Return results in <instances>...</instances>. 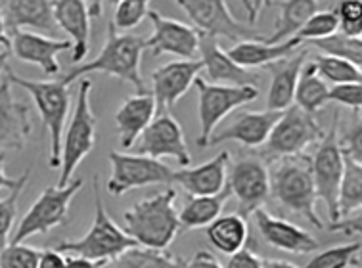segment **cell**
Masks as SVG:
<instances>
[{
	"label": "cell",
	"instance_id": "6da1fadb",
	"mask_svg": "<svg viewBox=\"0 0 362 268\" xmlns=\"http://www.w3.org/2000/svg\"><path fill=\"white\" fill-rule=\"evenodd\" d=\"M177 190L167 188L156 196L140 199L123 213V230L140 247L165 251L180 232Z\"/></svg>",
	"mask_w": 362,
	"mask_h": 268
},
{
	"label": "cell",
	"instance_id": "7a4b0ae2",
	"mask_svg": "<svg viewBox=\"0 0 362 268\" xmlns=\"http://www.w3.org/2000/svg\"><path fill=\"white\" fill-rule=\"evenodd\" d=\"M142 52H144V40L136 35L117 33L110 23L107 39H105L104 48L98 54V58L86 62V64H79L66 75H58V78L64 85L69 86L86 73H105L110 77H117L125 83H131L136 94H146L150 91L146 88L142 69H140Z\"/></svg>",
	"mask_w": 362,
	"mask_h": 268
},
{
	"label": "cell",
	"instance_id": "3957f363",
	"mask_svg": "<svg viewBox=\"0 0 362 268\" xmlns=\"http://www.w3.org/2000/svg\"><path fill=\"white\" fill-rule=\"evenodd\" d=\"M270 196L293 215H301L315 228H324L322 219L316 213V188L310 167V156L297 153L276 159L270 173Z\"/></svg>",
	"mask_w": 362,
	"mask_h": 268
},
{
	"label": "cell",
	"instance_id": "277c9868",
	"mask_svg": "<svg viewBox=\"0 0 362 268\" xmlns=\"http://www.w3.org/2000/svg\"><path fill=\"white\" fill-rule=\"evenodd\" d=\"M98 180V175H94V221L90 228L83 238L58 243L56 249L59 253L79 255L96 262H107L139 245L112 216L107 215L105 203L100 194Z\"/></svg>",
	"mask_w": 362,
	"mask_h": 268
},
{
	"label": "cell",
	"instance_id": "5b68a950",
	"mask_svg": "<svg viewBox=\"0 0 362 268\" xmlns=\"http://www.w3.org/2000/svg\"><path fill=\"white\" fill-rule=\"evenodd\" d=\"M6 77L10 78L12 85L23 88L33 98L35 107L39 110V115L42 119V124L50 134L48 165H50V169H59V163H62V136H64L69 104H71L69 86L64 85L59 78H54V81L23 78L18 73H13L10 67H6Z\"/></svg>",
	"mask_w": 362,
	"mask_h": 268
},
{
	"label": "cell",
	"instance_id": "8992f818",
	"mask_svg": "<svg viewBox=\"0 0 362 268\" xmlns=\"http://www.w3.org/2000/svg\"><path fill=\"white\" fill-rule=\"evenodd\" d=\"M90 94H93V81L90 78H81L79 92H77V102L75 110L69 119L66 134L62 136V163H59V188H64L71 182L75 170L85 161V157L94 150L96 144V115L90 104Z\"/></svg>",
	"mask_w": 362,
	"mask_h": 268
},
{
	"label": "cell",
	"instance_id": "52a82bcc",
	"mask_svg": "<svg viewBox=\"0 0 362 268\" xmlns=\"http://www.w3.org/2000/svg\"><path fill=\"white\" fill-rule=\"evenodd\" d=\"M324 132L326 131L318 124L315 115L291 104L280 113L267 142L261 146L263 150L259 151V157H263L264 161H276L280 157L305 153L309 146L322 140Z\"/></svg>",
	"mask_w": 362,
	"mask_h": 268
},
{
	"label": "cell",
	"instance_id": "ba28073f",
	"mask_svg": "<svg viewBox=\"0 0 362 268\" xmlns=\"http://www.w3.org/2000/svg\"><path fill=\"white\" fill-rule=\"evenodd\" d=\"M194 85L198 88V117H199V136L196 144L199 148L209 146L211 136L215 134L217 124L223 121L228 113L245 104H251L259 98L257 86L244 85H215L205 81L204 77H196Z\"/></svg>",
	"mask_w": 362,
	"mask_h": 268
},
{
	"label": "cell",
	"instance_id": "9c48e42d",
	"mask_svg": "<svg viewBox=\"0 0 362 268\" xmlns=\"http://www.w3.org/2000/svg\"><path fill=\"white\" fill-rule=\"evenodd\" d=\"M83 178L71 180V182L59 188V186H48L42 190L37 202L29 207L25 215L16 226V232L10 235V243H23L27 238L37 234H48L50 230L67 223L69 205L77 192L83 188Z\"/></svg>",
	"mask_w": 362,
	"mask_h": 268
},
{
	"label": "cell",
	"instance_id": "30bf717a",
	"mask_svg": "<svg viewBox=\"0 0 362 268\" xmlns=\"http://www.w3.org/2000/svg\"><path fill=\"white\" fill-rule=\"evenodd\" d=\"M337 138H339V113L336 112L329 131L324 132L315 156L310 157L316 196L326 205L329 224L339 221L337 196H339V184H341L343 167H345V157H343Z\"/></svg>",
	"mask_w": 362,
	"mask_h": 268
},
{
	"label": "cell",
	"instance_id": "8fae6325",
	"mask_svg": "<svg viewBox=\"0 0 362 268\" xmlns=\"http://www.w3.org/2000/svg\"><path fill=\"white\" fill-rule=\"evenodd\" d=\"M107 159L112 163V175L105 188L113 197H121L127 192L136 190V188L173 182L171 167L153 157L110 151Z\"/></svg>",
	"mask_w": 362,
	"mask_h": 268
},
{
	"label": "cell",
	"instance_id": "7c38bea8",
	"mask_svg": "<svg viewBox=\"0 0 362 268\" xmlns=\"http://www.w3.org/2000/svg\"><path fill=\"white\" fill-rule=\"evenodd\" d=\"M228 167L230 170L226 175V186L230 196L236 197L238 215L247 219L269 199L270 170L263 157L259 156H242Z\"/></svg>",
	"mask_w": 362,
	"mask_h": 268
},
{
	"label": "cell",
	"instance_id": "4fadbf2b",
	"mask_svg": "<svg viewBox=\"0 0 362 268\" xmlns=\"http://www.w3.org/2000/svg\"><path fill=\"white\" fill-rule=\"evenodd\" d=\"M190 18L192 27L199 35L207 37H224L234 42L247 39H259V35L251 27L242 25L234 20L226 0H175Z\"/></svg>",
	"mask_w": 362,
	"mask_h": 268
},
{
	"label": "cell",
	"instance_id": "5bb4252c",
	"mask_svg": "<svg viewBox=\"0 0 362 268\" xmlns=\"http://www.w3.org/2000/svg\"><path fill=\"white\" fill-rule=\"evenodd\" d=\"M134 148L140 156L153 157V159L173 157L182 167L192 163L185 131L177 119L169 113H159L158 117H153L152 123L146 127L144 132L134 142Z\"/></svg>",
	"mask_w": 362,
	"mask_h": 268
},
{
	"label": "cell",
	"instance_id": "9a60e30c",
	"mask_svg": "<svg viewBox=\"0 0 362 268\" xmlns=\"http://www.w3.org/2000/svg\"><path fill=\"white\" fill-rule=\"evenodd\" d=\"M152 21V35L144 40V48H148L153 56L171 54L182 59H196L199 50V33L188 23L165 18L156 10L148 12Z\"/></svg>",
	"mask_w": 362,
	"mask_h": 268
},
{
	"label": "cell",
	"instance_id": "2e32d148",
	"mask_svg": "<svg viewBox=\"0 0 362 268\" xmlns=\"http://www.w3.org/2000/svg\"><path fill=\"white\" fill-rule=\"evenodd\" d=\"M202 73V59H177L152 73V94L158 113H167L190 91Z\"/></svg>",
	"mask_w": 362,
	"mask_h": 268
},
{
	"label": "cell",
	"instance_id": "e0dca14e",
	"mask_svg": "<svg viewBox=\"0 0 362 268\" xmlns=\"http://www.w3.org/2000/svg\"><path fill=\"white\" fill-rule=\"evenodd\" d=\"M10 78H0V151L23 150L33 131L31 107L13 96Z\"/></svg>",
	"mask_w": 362,
	"mask_h": 268
},
{
	"label": "cell",
	"instance_id": "ac0fdd59",
	"mask_svg": "<svg viewBox=\"0 0 362 268\" xmlns=\"http://www.w3.org/2000/svg\"><path fill=\"white\" fill-rule=\"evenodd\" d=\"M253 219L264 242L278 251L293 253V255H307L320 249V242L310 232L284 221L280 216L270 215L263 207L253 213Z\"/></svg>",
	"mask_w": 362,
	"mask_h": 268
},
{
	"label": "cell",
	"instance_id": "d6986e66",
	"mask_svg": "<svg viewBox=\"0 0 362 268\" xmlns=\"http://www.w3.org/2000/svg\"><path fill=\"white\" fill-rule=\"evenodd\" d=\"M71 40H59L31 31H16L10 39V52L25 64L37 66L48 77H58V56L71 50Z\"/></svg>",
	"mask_w": 362,
	"mask_h": 268
},
{
	"label": "cell",
	"instance_id": "ffe728a7",
	"mask_svg": "<svg viewBox=\"0 0 362 268\" xmlns=\"http://www.w3.org/2000/svg\"><path fill=\"white\" fill-rule=\"evenodd\" d=\"M198 54L202 56V71H205V81L215 83V85L257 86V73L240 67L236 62H232L230 56L221 48L215 37L199 35Z\"/></svg>",
	"mask_w": 362,
	"mask_h": 268
},
{
	"label": "cell",
	"instance_id": "44dd1931",
	"mask_svg": "<svg viewBox=\"0 0 362 268\" xmlns=\"http://www.w3.org/2000/svg\"><path fill=\"white\" fill-rule=\"evenodd\" d=\"M6 31H31V33L56 37L59 31L54 20L52 0H6L2 12Z\"/></svg>",
	"mask_w": 362,
	"mask_h": 268
},
{
	"label": "cell",
	"instance_id": "7402d4cb",
	"mask_svg": "<svg viewBox=\"0 0 362 268\" xmlns=\"http://www.w3.org/2000/svg\"><path fill=\"white\" fill-rule=\"evenodd\" d=\"M230 165V153L221 151L199 167H182L173 170V182H177L190 196H215L224 190Z\"/></svg>",
	"mask_w": 362,
	"mask_h": 268
},
{
	"label": "cell",
	"instance_id": "603a6c76",
	"mask_svg": "<svg viewBox=\"0 0 362 268\" xmlns=\"http://www.w3.org/2000/svg\"><path fill=\"white\" fill-rule=\"evenodd\" d=\"M54 20L71 40V62L81 64L90 48V13L83 0H52Z\"/></svg>",
	"mask_w": 362,
	"mask_h": 268
},
{
	"label": "cell",
	"instance_id": "cb8c5ba5",
	"mask_svg": "<svg viewBox=\"0 0 362 268\" xmlns=\"http://www.w3.org/2000/svg\"><path fill=\"white\" fill-rule=\"evenodd\" d=\"M307 58H309V52L301 50V52H293L291 56H286V58L264 66L270 71V88L267 94L269 112H284L293 104L297 81H299Z\"/></svg>",
	"mask_w": 362,
	"mask_h": 268
},
{
	"label": "cell",
	"instance_id": "d4e9b609",
	"mask_svg": "<svg viewBox=\"0 0 362 268\" xmlns=\"http://www.w3.org/2000/svg\"><path fill=\"white\" fill-rule=\"evenodd\" d=\"M282 112H247L236 117L226 129L213 134L209 146L223 144V142H238L244 148H261L267 142L272 127L280 119Z\"/></svg>",
	"mask_w": 362,
	"mask_h": 268
},
{
	"label": "cell",
	"instance_id": "484cf974",
	"mask_svg": "<svg viewBox=\"0 0 362 268\" xmlns=\"http://www.w3.org/2000/svg\"><path fill=\"white\" fill-rule=\"evenodd\" d=\"M156 112H158L156 102L150 92L134 94L119 105V110L115 112V123H117L119 140H121L123 150H129L134 146L146 127L152 123Z\"/></svg>",
	"mask_w": 362,
	"mask_h": 268
},
{
	"label": "cell",
	"instance_id": "4316f807",
	"mask_svg": "<svg viewBox=\"0 0 362 268\" xmlns=\"http://www.w3.org/2000/svg\"><path fill=\"white\" fill-rule=\"evenodd\" d=\"M297 46H299V42H296L293 39L284 40V42H278V45H269L259 37V39L240 40L232 48H228L226 54L240 67L257 69V67L269 66L272 62H278V59L286 58V56H291L296 52Z\"/></svg>",
	"mask_w": 362,
	"mask_h": 268
},
{
	"label": "cell",
	"instance_id": "83f0119b",
	"mask_svg": "<svg viewBox=\"0 0 362 268\" xmlns=\"http://www.w3.org/2000/svg\"><path fill=\"white\" fill-rule=\"evenodd\" d=\"M230 197L228 186H224V190L215 196H192L182 211H178L180 230L207 228L217 216L223 215L224 205Z\"/></svg>",
	"mask_w": 362,
	"mask_h": 268
},
{
	"label": "cell",
	"instance_id": "f1b7e54d",
	"mask_svg": "<svg viewBox=\"0 0 362 268\" xmlns=\"http://www.w3.org/2000/svg\"><path fill=\"white\" fill-rule=\"evenodd\" d=\"M207 240L211 245L224 253V255H232L242 247H245L247 238H250V228H247V221L238 213L234 215H221L217 216L213 223L205 228Z\"/></svg>",
	"mask_w": 362,
	"mask_h": 268
},
{
	"label": "cell",
	"instance_id": "f546056e",
	"mask_svg": "<svg viewBox=\"0 0 362 268\" xmlns=\"http://www.w3.org/2000/svg\"><path fill=\"white\" fill-rule=\"evenodd\" d=\"M280 16L274 23V31L263 39L269 45H278L291 39L307 23L313 13L318 12V0H280L276 2Z\"/></svg>",
	"mask_w": 362,
	"mask_h": 268
},
{
	"label": "cell",
	"instance_id": "4dcf8cb0",
	"mask_svg": "<svg viewBox=\"0 0 362 268\" xmlns=\"http://www.w3.org/2000/svg\"><path fill=\"white\" fill-rule=\"evenodd\" d=\"M328 92L329 86L315 69L313 62H305L299 81H297L296 94H293V102L297 107H301L303 112L315 115L320 112L324 105L328 104Z\"/></svg>",
	"mask_w": 362,
	"mask_h": 268
},
{
	"label": "cell",
	"instance_id": "1f68e13d",
	"mask_svg": "<svg viewBox=\"0 0 362 268\" xmlns=\"http://www.w3.org/2000/svg\"><path fill=\"white\" fill-rule=\"evenodd\" d=\"M185 261L177 255L158 249L136 247L129 249L125 253L107 261L102 268H182Z\"/></svg>",
	"mask_w": 362,
	"mask_h": 268
},
{
	"label": "cell",
	"instance_id": "d6a6232c",
	"mask_svg": "<svg viewBox=\"0 0 362 268\" xmlns=\"http://www.w3.org/2000/svg\"><path fill=\"white\" fill-rule=\"evenodd\" d=\"M362 209V163L345 157L339 196H337V213L339 219L361 213Z\"/></svg>",
	"mask_w": 362,
	"mask_h": 268
},
{
	"label": "cell",
	"instance_id": "836d02e7",
	"mask_svg": "<svg viewBox=\"0 0 362 268\" xmlns=\"http://www.w3.org/2000/svg\"><path fill=\"white\" fill-rule=\"evenodd\" d=\"M310 62L315 64L316 73L324 81H329L334 85H341V83H362L361 67L351 64L347 59L318 54V56H313Z\"/></svg>",
	"mask_w": 362,
	"mask_h": 268
},
{
	"label": "cell",
	"instance_id": "e575fe53",
	"mask_svg": "<svg viewBox=\"0 0 362 268\" xmlns=\"http://www.w3.org/2000/svg\"><path fill=\"white\" fill-rule=\"evenodd\" d=\"M310 45L318 48L326 56L343 58L361 67L362 64V39H351L341 33H334L320 40H310Z\"/></svg>",
	"mask_w": 362,
	"mask_h": 268
},
{
	"label": "cell",
	"instance_id": "d590c367",
	"mask_svg": "<svg viewBox=\"0 0 362 268\" xmlns=\"http://www.w3.org/2000/svg\"><path fill=\"white\" fill-rule=\"evenodd\" d=\"M29 177H31V170H23L21 173V182L16 188H12L4 199H0V249H4L10 243V234H12V228L16 226V219H18V202H20V196L25 190Z\"/></svg>",
	"mask_w": 362,
	"mask_h": 268
},
{
	"label": "cell",
	"instance_id": "8d00e7d4",
	"mask_svg": "<svg viewBox=\"0 0 362 268\" xmlns=\"http://www.w3.org/2000/svg\"><path fill=\"white\" fill-rule=\"evenodd\" d=\"M337 27H339V18H337L336 8H329V10H318L313 13L307 23H305L299 31H297L291 39L296 42H303V40H320L326 39L329 35L337 33Z\"/></svg>",
	"mask_w": 362,
	"mask_h": 268
},
{
	"label": "cell",
	"instance_id": "74e56055",
	"mask_svg": "<svg viewBox=\"0 0 362 268\" xmlns=\"http://www.w3.org/2000/svg\"><path fill=\"white\" fill-rule=\"evenodd\" d=\"M150 2L152 0H121L113 12V29L117 33H127L140 25L150 12Z\"/></svg>",
	"mask_w": 362,
	"mask_h": 268
},
{
	"label": "cell",
	"instance_id": "f35d334b",
	"mask_svg": "<svg viewBox=\"0 0 362 268\" xmlns=\"http://www.w3.org/2000/svg\"><path fill=\"white\" fill-rule=\"evenodd\" d=\"M361 242L345 243V245H336L329 247L322 253L313 257L305 268H347L351 262L355 261V257L361 253Z\"/></svg>",
	"mask_w": 362,
	"mask_h": 268
},
{
	"label": "cell",
	"instance_id": "ab89813d",
	"mask_svg": "<svg viewBox=\"0 0 362 268\" xmlns=\"http://www.w3.org/2000/svg\"><path fill=\"white\" fill-rule=\"evenodd\" d=\"M40 249L23 243H8L0 249V268H37Z\"/></svg>",
	"mask_w": 362,
	"mask_h": 268
},
{
	"label": "cell",
	"instance_id": "60d3db41",
	"mask_svg": "<svg viewBox=\"0 0 362 268\" xmlns=\"http://www.w3.org/2000/svg\"><path fill=\"white\" fill-rule=\"evenodd\" d=\"M328 102H334V104L349 107L353 112L361 113L362 83H341V85L329 86Z\"/></svg>",
	"mask_w": 362,
	"mask_h": 268
},
{
	"label": "cell",
	"instance_id": "b9f144b4",
	"mask_svg": "<svg viewBox=\"0 0 362 268\" xmlns=\"http://www.w3.org/2000/svg\"><path fill=\"white\" fill-rule=\"evenodd\" d=\"M343 136L339 140V148H341L343 157L353 159L356 163H362V123L361 115L351 123L347 132H341Z\"/></svg>",
	"mask_w": 362,
	"mask_h": 268
},
{
	"label": "cell",
	"instance_id": "7bdbcfd3",
	"mask_svg": "<svg viewBox=\"0 0 362 268\" xmlns=\"http://www.w3.org/2000/svg\"><path fill=\"white\" fill-rule=\"evenodd\" d=\"M263 259L250 247H242L236 253H232L223 268H261Z\"/></svg>",
	"mask_w": 362,
	"mask_h": 268
},
{
	"label": "cell",
	"instance_id": "ee69618b",
	"mask_svg": "<svg viewBox=\"0 0 362 268\" xmlns=\"http://www.w3.org/2000/svg\"><path fill=\"white\" fill-rule=\"evenodd\" d=\"M339 23L361 21L362 18V0H341L336 8Z\"/></svg>",
	"mask_w": 362,
	"mask_h": 268
},
{
	"label": "cell",
	"instance_id": "f6af8a7d",
	"mask_svg": "<svg viewBox=\"0 0 362 268\" xmlns=\"http://www.w3.org/2000/svg\"><path fill=\"white\" fill-rule=\"evenodd\" d=\"M182 268H223V264L218 262V259L211 251L199 249L194 255L190 257V261H185Z\"/></svg>",
	"mask_w": 362,
	"mask_h": 268
},
{
	"label": "cell",
	"instance_id": "bcb514c9",
	"mask_svg": "<svg viewBox=\"0 0 362 268\" xmlns=\"http://www.w3.org/2000/svg\"><path fill=\"white\" fill-rule=\"evenodd\" d=\"M37 268H66V257L58 249H45L40 251Z\"/></svg>",
	"mask_w": 362,
	"mask_h": 268
},
{
	"label": "cell",
	"instance_id": "7dc6e473",
	"mask_svg": "<svg viewBox=\"0 0 362 268\" xmlns=\"http://www.w3.org/2000/svg\"><path fill=\"white\" fill-rule=\"evenodd\" d=\"M329 230L343 232V234H361V213L347 216V219H339L337 223L329 224Z\"/></svg>",
	"mask_w": 362,
	"mask_h": 268
},
{
	"label": "cell",
	"instance_id": "c3c4849f",
	"mask_svg": "<svg viewBox=\"0 0 362 268\" xmlns=\"http://www.w3.org/2000/svg\"><path fill=\"white\" fill-rule=\"evenodd\" d=\"M4 163H6V151H0V190H12L21 182V175L18 178H10L4 173Z\"/></svg>",
	"mask_w": 362,
	"mask_h": 268
},
{
	"label": "cell",
	"instance_id": "681fc988",
	"mask_svg": "<svg viewBox=\"0 0 362 268\" xmlns=\"http://www.w3.org/2000/svg\"><path fill=\"white\" fill-rule=\"evenodd\" d=\"M105 262H96L79 255L66 257V268H102Z\"/></svg>",
	"mask_w": 362,
	"mask_h": 268
},
{
	"label": "cell",
	"instance_id": "f907efd6",
	"mask_svg": "<svg viewBox=\"0 0 362 268\" xmlns=\"http://www.w3.org/2000/svg\"><path fill=\"white\" fill-rule=\"evenodd\" d=\"M88 8V13H90V18H100L102 12H104V2L105 0H83Z\"/></svg>",
	"mask_w": 362,
	"mask_h": 268
},
{
	"label": "cell",
	"instance_id": "816d5d0a",
	"mask_svg": "<svg viewBox=\"0 0 362 268\" xmlns=\"http://www.w3.org/2000/svg\"><path fill=\"white\" fill-rule=\"evenodd\" d=\"M4 50L10 52V37H8L6 23H4V18L0 12V52H4Z\"/></svg>",
	"mask_w": 362,
	"mask_h": 268
},
{
	"label": "cell",
	"instance_id": "f5cc1de1",
	"mask_svg": "<svg viewBox=\"0 0 362 268\" xmlns=\"http://www.w3.org/2000/svg\"><path fill=\"white\" fill-rule=\"evenodd\" d=\"M261 268H299L293 262L288 261H276V259H270V261H263Z\"/></svg>",
	"mask_w": 362,
	"mask_h": 268
},
{
	"label": "cell",
	"instance_id": "db71d44e",
	"mask_svg": "<svg viewBox=\"0 0 362 268\" xmlns=\"http://www.w3.org/2000/svg\"><path fill=\"white\" fill-rule=\"evenodd\" d=\"M242 2V6L245 8V12H247V18H250V23L253 25L255 21H257V13L253 12V4H251V0H240Z\"/></svg>",
	"mask_w": 362,
	"mask_h": 268
},
{
	"label": "cell",
	"instance_id": "11a10c76",
	"mask_svg": "<svg viewBox=\"0 0 362 268\" xmlns=\"http://www.w3.org/2000/svg\"><path fill=\"white\" fill-rule=\"evenodd\" d=\"M251 4H253V12L257 13L259 18V13H261V10L269 4V0H251Z\"/></svg>",
	"mask_w": 362,
	"mask_h": 268
},
{
	"label": "cell",
	"instance_id": "9f6ffc18",
	"mask_svg": "<svg viewBox=\"0 0 362 268\" xmlns=\"http://www.w3.org/2000/svg\"><path fill=\"white\" fill-rule=\"evenodd\" d=\"M8 56H10V52L8 50H4V52H0V73L6 69V62H8Z\"/></svg>",
	"mask_w": 362,
	"mask_h": 268
},
{
	"label": "cell",
	"instance_id": "6f0895ef",
	"mask_svg": "<svg viewBox=\"0 0 362 268\" xmlns=\"http://www.w3.org/2000/svg\"><path fill=\"white\" fill-rule=\"evenodd\" d=\"M107 2H110V4H113V6H117L121 0H107Z\"/></svg>",
	"mask_w": 362,
	"mask_h": 268
}]
</instances>
